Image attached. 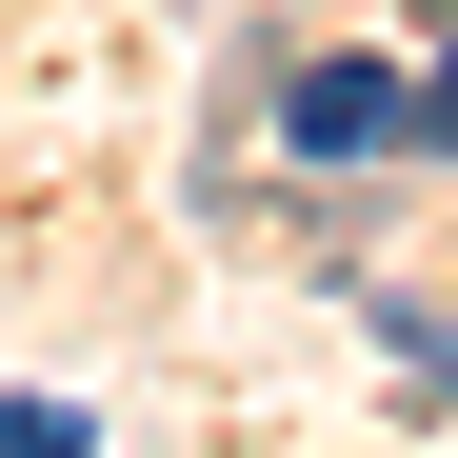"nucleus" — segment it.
<instances>
[{"label":"nucleus","mask_w":458,"mask_h":458,"mask_svg":"<svg viewBox=\"0 0 458 458\" xmlns=\"http://www.w3.org/2000/svg\"><path fill=\"white\" fill-rule=\"evenodd\" d=\"M399 359L438 378V399H458V319H419V299H399Z\"/></svg>","instance_id":"obj_4"},{"label":"nucleus","mask_w":458,"mask_h":458,"mask_svg":"<svg viewBox=\"0 0 458 458\" xmlns=\"http://www.w3.org/2000/svg\"><path fill=\"white\" fill-rule=\"evenodd\" d=\"M0 458H100V419L81 399H0Z\"/></svg>","instance_id":"obj_2"},{"label":"nucleus","mask_w":458,"mask_h":458,"mask_svg":"<svg viewBox=\"0 0 458 458\" xmlns=\"http://www.w3.org/2000/svg\"><path fill=\"white\" fill-rule=\"evenodd\" d=\"M419 160H458V40H438V81H419Z\"/></svg>","instance_id":"obj_3"},{"label":"nucleus","mask_w":458,"mask_h":458,"mask_svg":"<svg viewBox=\"0 0 458 458\" xmlns=\"http://www.w3.org/2000/svg\"><path fill=\"white\" fill-rule=\"evenodd\" d=\"M279 140H299V160H399V140H419V81H399V60H299V81H279Z\"/></svg>","instance_id":"obj_1"}]
</instances>
